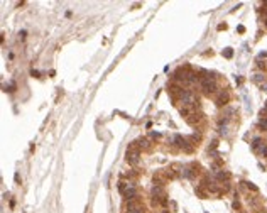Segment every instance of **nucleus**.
Wrapping results in <instances>:
<instances>
[{
	"instance_id": "2",
	"label": "nucleus",
	"mask_w": 267,
	"mask_h": 213,
	"mask_svg": "<svg viewBox=\"0 0 267 213\" xmlns=\"http://www.w3.org/2000/svg\"><path fill=\"white\" fill-rule=\"evenodd\" d=\"M200 86H201L203 95L206 96H213L215 93H218V86H216V81H200Z\"/></svg>"
},
{
	"instance_id": "4",
	"label": "nucleus",
	"mask_w": 267,
	"mask_h": 213,
	"mask_svg": "<svg viewBox=\"0 0 267 213\" xmlns=\"http://www.w3.org/2000/svg\"><path fill=\"white\" fill-rule=\"evenodd\" d=\"M230 102V93L227 90H223V91H218L216 93V98H215V103L218 105V107H225L227 103Z\"/></svg>"
},
{
	"instance_id": "5",
	"label": "nucleus",
	"mask_w": 267,
	"mask_h": 213,
	"mask_svg": "<svg viewBox=\"0 0 267 213\" xmlns=\"http://www.w3.org/2000/svg\"><path fill=\"white\" fill-rule=\"evenodd\" d=\"M139 157H141V151H127L125 154V159L130 166L139 164Z\"/></svg>"
},
{
	"instance_id": "18",
	"label": "nucleus",
	"mask_w": 267,
	"mask_h": 213,
	"mask_svg": "<svg viewBox=\"0 0 267 213\" xmlns=\"http://www.w3.org/2000/svg\"><path fill=\"white\" fill-rule=\"evenodd\" d=\"M125 186H127V183H123V181H120V183H118V191H120V193H123V191H125Z\"/></svg>"
},
{
	"instance_id": "1",
	"label": "nucleus",
	"mask_w": 267,
	"mask_h": 213,
	"mask_svg": "<svg viewBox=\"0 0 267 213\" xmlns=\"http://www.w3.org/2000/svg\"><path fill=\"white\" fill-rule=\"evenodd\" d=\"M178 102L183 103V107H193V108H198V107H200V100L196 98V95H194L193 90H184L183 93H181Z\"/></svg>"
},
{
	"instance_id": "24",
	"label": "nucleus",
	"mask_w": 267,
	"mask_h": 213,
	"mask_svg": "<svg viewBox=\"0 0 267 213\" xmlns=\"http://www.w3.org/2000/svg\"><path fill=\"white\" fill-rule=\"evenodd\" d=\"M216 146H218V142H216V141H213V142H211V146H210V149L213 151V149H216ZM210 149H208V151H210Z\"/></svg>"
},
{
	"instance_id": "22",
	"label": "nucleus",
	"mask_w": 267,
	"mask_h": 213,
	"mask_svg": "<svg viewBox=\"0 0 267 213\" xmlns=\"http://www.w3.org/2000/svg\"><path fill=\"white\" fill-rule=\"evenodd\" d=\"M232 206H233V210H240V201L239 200H235L233 203H232Z\"/></svg>"
},
{
	"instance_id": "3",
	"label": "nucleus",
	"mask_w": 267,
	"mask_h": 213,
	"mask_svg": "<svg viewBox=\"0 0 267 213\" xmlns=\"http://www.w3.org/2000/svg\"><path fill=\"white\" fill-rule=\"evenodd\" d=\"M198 169H200V166L193 162V164H189V166H184L183 169H181V174H183V178H186V179H193V178L198 176Z\"/></svg>"
},
{
	"instance_id": "21",
	"label": "nucleus",
	"mask_w": 267,
	"mask_h": 213,
	"mask_svg": "<svg viewBox=\"0 0 267 213\" xmlns=\"http://www.w3.org/2000/svg\"><path fill=\"white\" fill-rule=\"evenodd\" d=\"M127 213H144V206H139V208L130 210V212H127Z\"/></svg>"
},
{
	"instance_id": "9",
	"label": "nucleus",
	"mask_w": 267,
	"mask_h": 213,
	"mask_svg": "<svg viewBox=\"0 0 267 213\" xmlns=\"http://www.w3.org/2000/svg\"><path fill=\"white\" fill-rule=\"evenodd\" d=\"M216 179L218 181H228L230 179V173H227V171H223V169L216 171Z\"/></svg>"
},
{
	"instance_id": "12",
	"label": "nucleus",
	"mask_w": 267,
	"mask_h": 213,
	"mask_svg": "<svg viewBox=\"0 0 267 213\" xmlns=\"http://www.w3.org/2000/svg\"><path fill=\"white\" fill-rule=\"evenodd\" d=\"M252 81L254 83H257V85H264V81H266V76L262 73H257V75L252 76Z\"/></svg>"
},
{
	"instance_id": "11",
	"label": "nucleus",
	"mask_w": 267,
	"mask_h": 213,
	"mask_svg": "<svg viewBox=\"0 0 267 213\" xmlns=\"http://www.w3.org/2000/svg\"><path fill=\"white\" fill-rule=\"evenodd\" d=\"M137 144H139V147H141V149H144V151H149L150 149V142L147 141V139H139V141H137Z\"/></svg>"
},
{
	"instance_id": "13",
	"label": "nucleus",
	"mask_w": 267,
	"mask_h": 213,
	"mask_svg": "<svg viewBox=\"0 0 267 213\" xmlns=\"http://www.w3.org/2000/svg\"><path fill=\"white\" fill-rule=\"evenodd\" d=\"M200 118H201V117H200V115H196V114H191V115H189V117L186 118V120H188V123H189V125H194V123H198V122H200Z\"/></svg>"
},
{
	"instance_id": "17",
	"label": "nucleus",
	"mask_w": 267,
	"mask_h": 213,
	"mask_svg": "<svg viewBox=\"0 0 267 213\" xmlns=\"http://www.w3.org/2000/svg\"><path fill=\"white\" fill-rule=\"evenodd\" d=\"M5 91H9V93H12V91H15V83H9V85L5 86Z\"/></svg>"
},
{
	"instance_id": "7",
	"label": "nucleus",
	"mask_w": 267,
	"mask_h": 213,
	"mask_svg": "<svg viewBox=\"0 0 267 213\" xmlns=\"http://www.w3.org/2000/svg\"><path fill=\"white\" fill-rule=\"evenodd\" d=\"M264 144H266V141H264L262 137H255V139L252 141V144H250V147H252V151H254V152H257L259 149L264 146Z\"/></svg>"
},
{
	"instance_id": "30",
	"label": "nucleus",
	"mask_w": 267,
	"mask_h": 213,
	"mask_svg": "<svg viewBox=\"0 0 267 213\" xmlns=\"http://www.w3.org/2000/svg\"><path fill=\"white\" fill-rule=\"evenodd\" d=\"M266 27H267V19H266Z\"/></svg>"
},
{
	"instance_id": "10",
	"label": "nucleus",
	"mask_w": 267,
	"mask_h": 213,
	"mask_svg": "<svg viewBox=\"0 0 267 213\" xmlns=\"http://www.w3.org/2000/svg\"><path fill=\"white\" fill-rule=\"evenodd\" d=\"M194 193H196V196H200V198H206L208 196V191L205 189V186L198 185L196 188H194Z\"/></svg>"
},
{
	"instance_id": "6",
	"label": "nucleus",
	"mask_w": 267,
	"mask_h": 213,
	"mask_svg": "<svg viewBox=\"0 0 267 213\" xmlns=\"http://www.w3.org/2000/svg\"><path fill=\"white\" fill-rule=\"evenodd\" d=\"M150 194H152V198H162V196H166L164 188H162V186H156V185L150 189Z\"/></svg>"
},
{
	"instance_id": "23",
	"label": "nucleus",
	"mask_w": 267,
	"mask_h": 213,
	"mask_svg": "<svg viewBox=\"0 0 267 213\" xmlns=\"http://www.w3.org/2000/svg\"><path fill=\"white\" fill-rule=\"evenodd\" d=\"M150 137H152V139H159L161 134L159 132H150Z\"/></svg>"
},
{
	"instance_id": "28",
	"label": "nucleus",
	"mask_w": 267,
	"mask_h": 213,
	"mask_svg": "<svg viewBox=\"0 0 267 213\" xmlns=\"http://www.w3.org/2000/svg\"><path fill=\"white\" fill-rule=\"evenodd\" d=\"M25 34H27V32H25V31H22V32H19V37L24 39V37H25Z\"/></svg>"
},
{
	"instance_id": "29",
	"label": "nucleus",
	"mask_w": 267,
	"mask_h": 213,
	"mask_svg": "<svg viewBox=\"0 0 267 213\" xmlns=\"http://www.w3.org/2000/svg\"><path fill=\"white\" fill-rule=\"evenodd\" d=\"M161 213H169V212H166V210H164V212H161Z\"/></svg>"
},
{
	"instance_id": "25",
	"label": "nucleus",
	"mask_w": 267,
	"mask_h": 213,
	"mask_svg": "<svg viewBox=\"0 0 267 213\" xmlns=\"http://www.w3.org/2000/svg\"><path fill=\"white\" fill-rule=\"evenodd\" d=\"M14 179H15V183H20V174L19 173H15L14 174Z\"/></svg>"
},
{
	"instance_id": "20",
	"label": "nucleus",
	"mask_w": 267,
	"mask_h": 213,
	"mask_svg": "<svg viewBox=\"0 0 267 213\" xmlns=\"http://www.w3.org/2000/svg\"><path fill=\"white\" fill-rule=\"evenodd\" d=\"M245 185H247V188H248V189H252V191H259V188L254 185V183H245Z\"/></svg>"
},
{
	"instance_id": "14",
	"label": "nucleus",
	"mask_w": 267,
	"mask_h": 213,
	"mask_svg": "<svg viewBox=\"0 0 267 213\" xmlns=\"http://www.w3.org/2000/svg\"><path fill=\"white\" fill-rule=\"evenodd\" d=\"M259 129L264 130V132L267 130V118H260V120H259Z\"/></svg>"
},
{
	"instance_id": "26",
	"label": "nucleus",
	"mask_w": 267,
	"mask_h": 213,
	"mask_svg": "<svg viewBox=\"0 0 267 213\" xmlns=\"http://www.w3.org/2000/svg\"><path fill=\"white\" fill-rule=\"evenodd\" d=\"M223 29H227V24H220L218 25V31H223Z\"/></svg>"
},
{
	"instance_id": "27",
	"label": "nucleus",
	"mask_w": 267,
	"mask_h": 213,
	"mask_svg": "<svg viewBox=\"0 0 267 213\" xmlns=\"http://www.w3.org/2000/svg\"><path fill=\"white\" fill-rule=\"evenodd\" d=\"M237 31H239V32H245V27H244V25H239V27H237Z\"/></svg>"
},
{
	"instance_id": "16",
	"label": "nucleus",
	"mask_w": 267,
	"mask_h": 213,
	"mask_svg": "<svg viewBox=\"0 0 267 213\" xmlns=\"http://www.w3.org/2000/svg\"><path fill=\"white\" fill-rule=\"evenodd\" d=\"M257 154H260L262 157H267V142H266V144H264V146L257 151Z\"/></svg>"
},
{
	"instance_id": "19",
	"label": "nucleus",
	"mask_w": 267,
	"mask_h": 213,
	"mask_svg": "<svg viewBox=\"0 0 267 213\" xmlns=\"http://www.w3.org/2000/svg\"><path fill=\"white\" fill-rule=\"evenodd\" d=\"M257 66L260 68V70H266L267 64H266V61H262V59H257Z\"/></svg>"
},
{
	"instance_id": "8",
	"label": "nucleus",
	"mask_w": 267,
	"mask_h": 213,
	"mask_svg": "<svg viewBox=\"0 0 267 213\" xmlns=\"http://www.w3.org/2000/svg\"><path fill=\"white\" fill-rule=\"evenodd\" d=\"M152 179H154V185L156 186H162L166 183V174H162V173H156Z\"/></svg>"
},
{
	"instance_id": "15",
	"label": "nucleus",
	"mask_w": 267,
	"mask_h": 213,
	"mask_svg": "<svg viewBox=\"0 0 267 213\" xmlns=\"http://www.w3.org/2000/svg\"><path fill=\"white\" fill-rule=\"evenodd\" d=\"M221 54H223V56H225V58H227V59H230V58L233 56V49H232V47H227L225 51L221 52Z\"/></svg>"
}]
</instances>
